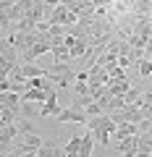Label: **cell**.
<instances>
[{
    "instance_id": "cell-9",
    "label": "cell",
    "mask_w": 152,
    "mask_h": 157,
    "mask_svg": "<svg viewBox=\"0 0 152 157\" xmlns=\"http://www.w3.org/2000/svg\"><path fill=\"white\" fill-rule=\"evenodd\" d=\"M79 149H81V136L73 134L71 139H68V144L63 147V152H66V157H76V155H79Z\"/></svg>"
},
{
    "instance_id": "cell-4",
    "label": "cell",
    "mask_w": 152,
    "mask_h": 157,
    "mask_svg": "<svg viewBox=\"0 0 152 157\" xmlns=\"http://www.w3.org/2000/svg\"><path fill=\"white\" fill-rule=\"evenodd\" d=\"M45 100H47V92L45 89H26L21 94V102H37V105H42Z\"/></svg>"
},
{
    "instance_id": "cell-10",
    "label": "cell",
    "mask_w": 152,
    "mask_h": 157,
    "mask_svg": "<svg viewBox=\"0 0 152 157\" xmlns=\"http://www.w3.org/2000/svg\"><path fill=\"white\" fill-rule=\"evenodd\" d=\"M134 71L139 73V78H152V60H150V58H144L142 63H136V66H134Z\"/></svg>"
},
{
    "instance_id": "cell-3",
    "label": "cell",
    "mask_w": 152,
    "mask_h": 157,
    "mask_svg": "<svg viewBox=\"0 0 152 157\" xmlns=\"http://www.w3.org/2000/svg\"><path fill=\"white\" fill-rule=\"evenodd\" d=\"M66 152L58 147V139L50 136V139H42V147L37 149V157H63Z\"/></svg>"
},
{
    "instance_id": "cell-11",
    "label": "cell",
    "mask_w": 152,
    "mask_h": 157,
    "mask_svg": "<svg viewBox=\"0 0 152 157\" xmlns=\"http://www.w3.org/2000/svg\"><path fill=\"white\" fill-rule=\"evenodd\" d=\"M0 92H11V81H8V78H6V81H0Z\"/></svg>"
},
{
    "instance_id": "cell-7",
    "label": "cell",
    "mask_w": 152,
    "mask_h": 157,
    "mask_svg": "<svg viewBox=\"0 0 152 157\" xmlns=\"http://www.w3.org/2000/svg\"><path fill=\"white\" fill-rule=\"evenodd\" d=\"M50 55H53V60H55V63H66V60H71V47H66V45H55Z\"/></svg>"
},
{
    "instance_id": "cell-6",
    "label": "cell",
    "mask_w": 152,
    "mask_h": 157,
    "mask_svg": "<svg viewBox=\"0 0 152 157\" xmlns=\"http://www.w3.org/2000/svg\"><path fill=\"white\" fill-rule=\"evenodd\" d=\"M34 115H40L37 102H21V105H18V118H29V121H32Z\"/></svg>"
},
{
    "instance_id": "cell-2",
    "label": "cell",
    "mask_w": 152,
    "mask_h": 157,
    "mask_svg": "<svg viewBox=\"0 0 152 157\" xmlns=\"http://www.w3.org/2000/svg\"><path fill=\"white\" fill-rule=\"evenodd\" d=\"M60 110H63V107L58 105V92H55V89H50V92H47V100L40 105V118H47V115H58Z\"/></svg>"
},
{
    "instance_id": "cell-1",
    "label": "cell",
    "mask_w": 152,
    "mask_h": 157,
    "mask_svg": "<svg viewBox=\"0 0 152 157\" xmlns=\"http://www.w3.org/2000/svg\"><path fill=\"white\" fill-rule=\"evenodd\" d=\"M55 121L58 123H87V113L71 105V107H63V110L55 115Z\"/></svg>"
},
{
    "instance_id": "cell-8",
    "label": "cell",
    "mask_w": 152,
    "mask_h": 157,
    "mask_svg": "<svg viewBox=\"0 0 152 157\" xmlns=\"http://www.w3.org/2000/svg\"><path fill=\"white\" fill-rule=\"evenodd\" d=\"M136 134H139L136 123H118V128H115V136L118 139H129V136H136Z\"/></svg>"
},
{
    "instance_id": "cell-5",
    "label": "cell",
    "mask_w": 152,
    "mask_h": 157,
    "mask_svg": "<svg viewBox=\"0 0 152 157\" xmlns=\"http://www.w3.org/2000/svg\"><path fill=\"white\" fill-rule=\"evenodd\" d=\"M92 147H95V134L87 131V134L81 136V149H79V155H76V157H89L92 155Z\"/></svg>"
},
{
    "instance_id": "cell-12",
    "label": "cell",
    "mask_w": 152,
    "mask_h": 157,
    "mask_svg": "<svg viewBox=\"0 0 152 157\" xmlns=\"http://www.w3.org/2000/svg\"><path fill=\"white\" fill-rule=\"evenodd\" d=\"M42 3H45V6H53V8H55V6H60L63 0H42Z\"/></svg>"
}]
</instances>
